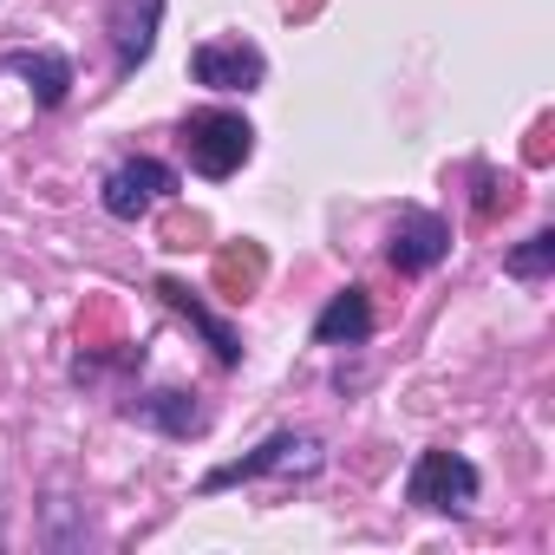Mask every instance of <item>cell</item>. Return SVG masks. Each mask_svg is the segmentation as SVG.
<instances>
[{
  "label": "cell",
  "mask_w": 555,
  "mask_h": 555,
  "mask_svg": "<svg viewBox=\"0 0 555 555\" xmlns=\"http://www.w3.org/2000/svg\"><path fill=\"white\" fill-rule=\"evenodd\" d=\"M157 295H164V301H170V308H177V314H183V321L209 340V347H216V360H222V366H242V340H235V327H222V321H216V314H209V308L183 288V282H170V274H164Z\"/></svg>",
  "instance_id": "cell-10"
},
{
  "label": "cell",
  "mask_w": 555,
  "mask_h": 555,
  "mask_svg": "<svg viewBox=\"0 0 555 555\" xmlns=\"http://www.w3.org/2000/svg\"><path fill=\"white\" fill-rule=\"evenodd\" d=\"M321 438H308V431H274L268 444H255L248 457H235V464H216L209 477H203V490H229V483H255V477H308V470H321Z\"/></svg>",
  "instance_id": "cell-1"
},
{
  "label": "cell",
  "mask_w": 555,
  "mask_h": 555,
  "mask_svg": "<svg viewBox=\"0 0 555 555\" xmlns=\"http://www.w3.org/2000/svg\"><path fill=\"white\" fill-rule=\"evenodd\" d=\"M516 282H542V274L555 268V229H535L522 248H509V261H503Z\"/></svg>",
  "instance_id": "cell-12"
},
{
  "label": "cell",
  "mask_w": 555,
  "mask_h": 555,
  "mask_svg": "<svg viewBox=\"0 0 555 555\" xmlns=\"http://www.w3.org/2000/svg\"><path fill=\"white\" fill-rule=\"evenodd\" d=\"M314 340H321V347H360V340H373V295H366L360 282H353V288H340V295L321 308Z\"/></svg>",
  "instance_id": "cell-8"
},
{
  "label": "cell",
  "mask_w": 555,
  "mask_h": 555,
  "mask_svg": "<svg viewBox=\"0 0 555 555\" xmlns=\"http://www.w3.org/2000/svg\"><path fill=\"white\" fill-rule=\"evenodd\" d=\"M405 503L464 516V509L477 503V464L457 457V451H418V464H412V477H405Z\"/></svg>",
  "instance_id": "cell-3"
},
{
  "label": "cell",
  "mask_w": 555,
  "mask_h": 555,
  "mask_svg": "<svg viewBox=\"0 0 555 555\" xmlns=\"http://www.w3.org/2000/svg\"><path fill=\"white\" fill-rule=\"evenodd\" d=\"M216 274L229 282V301H242V295L255 288V274H261V255H255V248H248V255H222V261H216Z\"/></svg>",
  "instance_id": "cell-13"
},
{
  "label": "cell",
  "mask_w": 555,
  "mask_h": 555,
  "mask_svg": "<svg viewBox=\"0 0 555 555\" xmlns=\"http://www.w3.org/2000/svg\"><path fill=\"white\" fill-rule=\"evenodd\" d=\"M190 73H196V86H209V92H255L261 73H268V60H261L248 40H203V47L190 53Z\"/></svg>",
  "instance_id": "cell-5"
},
{
  "label": "cell",
  "mask_w": 555,
  "mask_h": 555,
  "mask_svg": "<svg viewBox=\"0 0 555 555\" xmlns=\"http://www.w3.org/2000/svg\"><path fill=\"white\" fill-rule=\"evenodd\" d=\"M0 66H8L14 79H27V92H34V105H40V112L66 105V92H73V66H66L60 53H8Z\"/></svg>",
  "instance_id": "cell-9"
},
{
  "label": "cell",
  "mask_w": 555,
  "mask_h": 555,
  "mask_svg": "<svg viewBox=\"0 0 555 555\" xmlns=\"http://www.w3.org/2000/svg\"><path fill=\"white\" fill-rule=\"evenodd\" d=\"M386 255H392V268H399V274H431V268L451 255V229H444L431 209H399Z\"/></svg>",
  "instance_id": "cell-6"
},
{
  "label": "cell",
  "mask_w": 555,
  "mask_h": 555,
  "mask_svg": "<svg viewBox=\"0 0 555 555\" xmlns=\"http://www.w3.org/2000/svg\"><path fill=\"white\" fill-rule=\"evenodd\" d=\"M138 418H151L157 431H170V438H190V431H203V412L183 399V392H151L144 405H131Z\"/></svg>",
  "instance_id": "cell-11"
},
{
  "label": "cell",
  "mask_w": 555,
  "mask_h": 555,
  "mask_svg": "<svg viewBox=\"0 0 555 555\" xmlns=\"http://www.w3.org/2000/svg\"><path fill=\"white\" fill-rule=\"evenodd\" d=\"M183 151H190V164L203 170V177H235L242 164H248V151H255V131H248V118L242 112H190V125H183Z\"/></svg>",
  "instance_id": "cell-2"
},
{
  "label": "cell",
  "mask_w": 555,
  "mask_h": 555,
  "mask_svg": "<svg viewBox=\"0 0 555 555\" xmlns=\"http://www.w3.org/2000/svg\"><path fill=\"white\" fill-rule=\"evenodd\" d=\"M157 14H164V0H112V47H118V73H138V66L151 60Z\"/></svg>",
  "instance_id": "cell-7"
},
{
  "label": "cell",
  "mask_w": 555,
  "mask_h": 555,
  "mask_svg": "<svg viewBox=\"0 0 555 555\" xmlns=\"http://www.w3.org/2000/svg\"><path fill=\"white\" fill-rule=\"evenodd\" d=\"M164 196H177V170H170V164H157V157H131V164H118V170L105 177V190H99L105 216H118V222L151 216Z\"/></svg>",
  "instance_id": "cell-4"
}]
</instances>
